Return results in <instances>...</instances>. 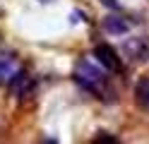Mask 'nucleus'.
<instances>
[{
    "label": "nucleus",
    "instance_id": "2",
    "mask_svg": "<svg viewBox=\"0 0 149 144\" xmlns=\"http://www.w3.org/2000/svg\"><path fill=\"white\" fill-rule=\"evenodd\" d=\"M94 58H96V63L104 67L106 72H120V70H123V63H120L116 48L108 46V43H99L94 48Z\"/></svg>",
    "mask_w": 149,
    "mask_h": 144
},
{
    "label": "nucleus",
    "instance_id": "10",
    "mask_svg": "<svg viewBox=\"0 0 149 144\" xmlns=\"http://www.w3.org/2000/svg\"><path fill=\"white\" fill-rule=\"evenodd\" d=\"M39 3H51V0H39Z\"/></svg>",
    "mask_w": 149,
    "mask_h": 144
},
{
    "label": "nucleus",
    "instance_id": "6",
    "mask_svg": "<svg viewBox=\"0 0 149 144\" xmlns=\"http://www.w3.org/2000/svg\"><path fill=\"white\" fill-rule=\"evenodd\" d=\"M135 103L142 111H149V79H139L135 84Z\"/></svg>",
    "mask_w": 149,
    "mask_h": 144
},
{
    "label": "nucleus",
    "instance_id": "8",
    "mask_svg": "<svg viewBox=\"0 0 149 144\" xmlns=\"http://www.w3.org/2000/svg\"><path fill=\"white\" fill-rule=\"evenodd\" d=\"M99 3L104 5V7H108L111 12H120V10H123V7H120V3H118V0H99Z\"/></svg>",
    "mask_w": 149,
    "mask_h": 144
},
{
    "label": "nucleus",
    "instance_id": "7",
    "mask_svg": "<svg viewBox=\"0 0 149 144\" xmlns=\"http://www.w3.org/2000/svg\"><path fill=\"white\" fill-rule=\"evenodd\" d=\"M26 84H29V77H26V72H24V70H17L15 77L10 79V84H7V89H10L12 94H22Z\"/></svg>",
    "mask_w": 149,
    "mask_h": 144
},
{
    "label": "nucleus",
    "instance_id": "3",
    "mask_svg": "<svg viewBox=\"0 0 149 144\" xmlns=\"http://www.w3.org/2000/svg\"><path fill=\"white\" fill-rule=\"evenodd\" d=\"M125 55H130L132 60H149V43L144 38H127Z\"/></svg>",
    "mask_w": 149,
    "mask_h": 144
},
{
    "label": "nucleus",
    "instance_id": "4",
    "mask_svg": "<svg viewBox=\"0 0 149 144\" xmlns=\"http://www.w3.org/2000/svg\"><path fill=\"white\" fill-rule=\"evenodd\" d=\"M104 29L106 34H113V36H125L130 31V24L125 22V17H118V15H106L104 19Z\"/></svg>",
    "mask_w": 149,
    "mask_h": 144
},
{
    "label": "nucleus",
    "instance_id": "5",
    "mask_svg": "<svg viewBox=\"0 0 149 144\" xmlns=\"http://www.w3.org/2000/svg\"><path fill=\"white\" fill-rule=\"evenodd\" d=\"M17 70H19V67H17V60L12 55H0V86L10 84V79L15 77Z\"/></svg>",
    "mask_w": 149,
    "mask_h": 144
},
{
    "label": "nucleus",
    "instance_id": "9",
    "mask_svg": "<svg viewBox=\"0 0 149 144\" xmlns=\"http://www.w3.org/2000/svg\"><path fill=\"white\" fill-rule=\"evenodd\" d=\"M94 142H111V144H116V137H96Z\"/></svg>",
    "mask_w": 149,
    "mask_h": 144
},
{
    "label": "nucleus",
    "instance_id": "1",
    "mask_svg": "<svg viewBox=\"0 0 149 144\" xmlns=\"http://www.w3.org/2000/svg\"><path fill=\"white\" fill-rule=\"evenodd\" d=\"M72 79L77 82L82 89H87L91 94H101V86L106 82V72L101 70V67H96L94 63H89V60H77Z\"/></svg>",
    "mask_w": 149,
    "mask_h": 144
}]
</instances>
